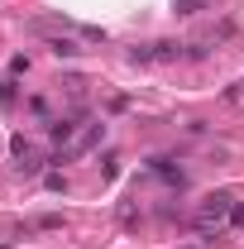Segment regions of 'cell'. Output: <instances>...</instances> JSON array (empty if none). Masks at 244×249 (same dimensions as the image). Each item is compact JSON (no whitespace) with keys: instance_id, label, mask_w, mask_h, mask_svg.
Returning a JSON list of instances; mask_svg holds the SVG:
<instances>
[{"instance_id":"4fadbf2b","label":"cell","mask_w":244,"mask_h":249,"mask_svg":"<svg viewBox=\"0 0 244 249\" xmlns=\"http://www.w3.org/2000/svg\"><path fill=\"white\" fill-rule=\"evenodd\" d=\"M120 225H139V211L134 206H120Z\"/></svg>"},{"instance_id":"9c48e42d","label":"cell","mask_w":244,"mask_h":249,"mask_svg":"<svg viewBox=\"0 0 244 249\" xmlns=\"http://www.w3.org/2000/svg\"><path fill=\"white\" fill-rule=\"evenodd\" d=\"M10 154H15V158H29L34 149H29V139H24V134H15V139H10Z\"/></svg>"},{"instance_id":"3957f363","label":"cell","mask_w":244,"mask_h":249,"mask_svg":"<svg viewBox=\"0 0 244 249\" xmlns=\"http://www.w3.org/2000/svg\"><path fill=\"white\" fill-rule=\"evenodd\" d=\"M82 115H87V106H77V110H72V115H62V120H48V139H53V144H72V139H77V120H82Z\"/></svg>"},{"instance_id":"5b68a950","label":"cell","mask_w":244,"mask_h":249,"mask_svg":"<svg viewBox=\"0 0 244 249\" xmlns=\"http://www.w3.org/2000/svg\"><path fill=\"white\" fill-rule=\"evenodd\" d=\"M15 101H19V87H15V77H0V110H15Z\"/></svg>"},{"instance_id":"6da1fadb","label":"cell","mask_w":244,"mask_h":249,"mask_svg":"<svg viewBox=\"0 0 244 249\" xmlns=\"http://www.w3.org/2000/svg\"><path fill=\"white\" fill-rule=\"evenodd\" d=\"M29 29L48 43V53H53V58H77V53H82V43H77V38H67V34H48V24H43V19H34Z\"/></svg>"},{"instance_id":"8fae6325","label":"cell","mask_w":244,"mask_h":249,"mask_svg":"<svg viewBox=\"0 0 244 249\" xmlns=\"http://www.w3.org/2000/svg\"><path fill=\"white\" fill-rule=\"evenodd\" d=\"M206 10V0H177V15H201Z\"/></svg>"},{"instance_id":"ba28073f","label":"cell","mask_w":244,"mask_h":249,"mask_svg":"<svg viewBox=\"0 0 244 249\" xmlns=\"http://www.w3.org/2000/svg\"><path fill=\"white\" fill-rule=\"evenodd\" d=\"M10 77H29V58H24V53L10 58Z\"/></svg>"},{"instance_id":"7c38bea8","label":"cell","mask_w":244,"mask_h":249,"mask_svg":"<svg viewBox=\"0 0 244 249\" xmlns=\"http://www.w3.org/2000/svg\"><path fill=\"white\" fill-rule=\"evenodd\" d=\"M38 230H62V216H58V211H48V216H38Z\"/></svg>"},{"instance_id":"30bf717a","label":"cell","mask_w":244,"mask_h":249,"mask_svg":"<svg viewBox=\"0 0 244 249\" xmlns=\"http://www.w3.org/2000/svg\"><path fill=\"white\" fill-rule=\"evenodd\" d=\"M43 187H48V192H67V178H62V173H43Z\"/></svg>"},{"instance_id":"8992f818","label":"cell","mask_w":244,"mask_h":249,"mask_svg":"<svg viewBox=\"0 0 244 249\" xmlns=\"http://www.w3.org/2000/svg\"><path fill=\"white\" fill-rule=\"evenodd\" d=\"M182 48H187V43H153V62H173V58H182Z\"/></svg>"},{"instance_id":"52a82bcc","label":"cell","mask_w":244,"mask_h":249,"mask_svg":"<svg viewBox=\"0 0 244 249\" xmlns=\"http://www.w3.org/2000/svg\"><path fill=\"white\" fill-rule=\"evenodd\" d=\"M182 58H187V62H206V58H211V43H187Z\"/></svg>"},{"instance_id":"7a4b0ae2","label":"cell","mask_w":244,"mask_h":249,"mask_svg":"<svg viewBox=\"0 0 244 249\" xmlns=\"http://www.w3.org/2000/svg\"><path fill=\"white\" fill-rule=\"evenodd\" d=\"M101 139H105V120H101V124H91L87 134H77V139H72V144H67L62 154H53V163H67V158H82V154H91V149L101 144Z\"/></svg>"},{"instance_id":"5bb4252c","label":"cell","mask_w":244,"mask_h":249,"mask_svg":"<svg viewBox=\"0 0 244 249\" xmlns=\"http://www.w3.org/2000/svg\"><path fill=\"white\" fill-rule=\"evenodd\" d=\"M230 225H235V230H244V201H235V211H230Z\"/></svg>"},{"instance_id":"9a60e30c","label":"cell","mask_w":244,"mask_h":249,"mask_svg":"<svg viewBox=\"0 0 244 249\" xmlns=\"http://www.w3.org/2000/svg\"><path fill=\"white\" fill-rule=\"evenodd\" d=\"M187 249H192V245H187Z\"/></svg>"},{"instance_id":"277c9868","label":"cell","mask_w":244,"mask_h":249,"mask_svg":"<svg viewBox=\"0 0 244 249\" xmlns=\"http://www.w3.org/2000/svg\"><path fill=\"white\" fill-rule=\"evenodd\" d=\"M149 168H153L168 187H187V173H182V168H173V158H149Z\"/></svg>"}]
</instances>
